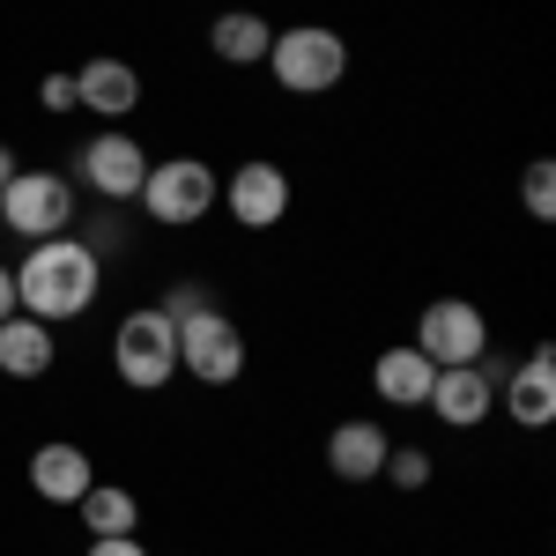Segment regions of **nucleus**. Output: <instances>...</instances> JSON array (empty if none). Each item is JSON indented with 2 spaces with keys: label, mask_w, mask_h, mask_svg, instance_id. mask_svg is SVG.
Instances as JSON below:
<instances>
[{
  "label": "nucleus",
  "mask_w": 556,
  "mask_h": 556,
  "mask_svg": "<svg viewBox=\"0 0 556 556\" xmlns=\"http://www.w3.org/2000/svg\"><path fill=\"white\" fill-rule=\"evenodd\" d=\"M97 304V253L75 245L67 230L60 238H38L30 260L15 267V312H30L45 327H60V319H75Z\"/></svg>",
  "instance_id": "obj_1"
},
{
  "label": "nucleus",
  "mask_w": 556,
  "mask_h": 556,
  "mask_svg": "<svg viewBox=\"0 0 556 556\" xmlns=\"http://www.w3.org/2000/svg\"><path fill=\"white\" fill-rule=\"evenodd\" d=\"M267 67H275V83H282V89L319 97V89H334L349 75V45L334 38V30H319V23H298V30H275Z\"/></svg>",
  "instance_id": "obj_2"
},
{
  "label": "nucleus",
  "mask_w": 556,
  "mask_h": 556,
  "mask_svg": "<svg viewBox=\"0 0 556 556\" xmlns=\"http://www.w3.org/2000/svg\"><path fill=\"white\" fill-rule=\"evenodd\" d=\"M112 364L134 393H164V379L178 371V319H164L156 304L149 312H127L119 319V342H112Z\"/></svg>",
  "instance_id": "obj_3"
},
{
  "label": "nucleus",
  "mask_w": 556,
  "mask_h": 556,
  "mask_svg": "<svg viewBox=\"0 0 556 556\" xmlns=\"http://www.w3.org/2000/svg\"><path fill=\"white\" fill-rule=\"evenodd\" d=\"M149 223H164V230H186V223H201L215 208V172L201 156H172V164H149L141 178V193H134Z\"/></svg>",
  "instance_id": "obj_4"
},
{
  "label": "nucleus",
  "mask_w": 556,
  "mask_h": 556,
  "mask_svg": "<svg viewBox=\"0 0 556 556\" xmlns=\"http://www.w3.org/2000/svg\"><path fill=\"white\" fill-rule=\"evenodd\" d=\"M67 215H75V186L60 172H15L0 186V230H15V238H60L67 230Z\"/></svg>",
  "instance_id": "obj_5"
},
{
  "label": "nucleus",
  "mask_w": 556,
  "mask_h": 556,
  "mask_svg": "<svg viewBox=\"0 0 556 556\" xmlns=\"http://www.w3.org/2000/svg\"><path fill=\"white\" fill-rule=\"evenodd\" d=\"M178 364L201 386H230L245 371V334H238V319H223L215 304L186 312V319H178Z\"/></svg>",
  "instance_id": "obj_6"
},
{
  "label": "nucleus",
  "mask_w": 556,
  "mask_h": 556,
  "mask_svg": "<svg viewBox=\"0 0 556 556\" xmlns=\"http://www.w3.org/2000/svg\"><path fill=\"white\" fill-rule=\"evenodd\" d=\"M416 349H424L438 371H445V364H475V356L490 349V327H482V312H475L468 298H438L424 312V327H416Z\"/></svg>",
  "instance_id": "obj_7"
},
{
  "label": "nucleus",
  "mask_w": 556,
  "mask_h": 556,
  "mask_svg": "<svg viewBox=\"0 0 556 556\" xmlns=\"http://www.w3.org/2000/svg\"><path fill=\"white\" fill-rule=\"evenodd\" d=\"M83 178L104 193V201H134L141 178H149V156H141L134 134H97V141L83 149Z\"/></svg>",
  "instance_id": "obj_8"
},
{
  "label": "nucleus",
  "mask_w": 556,
  "mask_h": 556,
  "mask_svg": "<svg viewBox=\"0 0 556 556\" xmlns=\"http://www.w3.org/2000/svg\"><path fill=\"white\" fill-rule=\"evenodd\" d=\"M223 201H230V215L245 230H275L290 215V178H282V164H238V178L223 186Z\"/></svg>",
  "instance_id": "obj_9"
},
{
  "label": "nucleus",
  "mask_w": 556,
  "mask_h": 556,
  "mask_svg": "<svg viewBox=\"0 0 556 556\" xmlns=\"http://www.w3.org/2000/svg\"><path fill=\"white\" fill-rule=\"evenodd\" d=\"M438 424H453V430H475L490 408H497V386L482 379L475 364H445L438 379H430V401H424Z\"/></svg>",
  "instance_id": "obj_10"
},
{
  "label": "nucleus",
  "mask_w": 556,
  "mask_h": 556,
  "mask_svg": "<svg viewBox=\"0 0 556 556\" xmlns=\"http://www.w3.org/2000/svg\"><path fill=\"white\" fill-rule=\"evenodd\" d=\"M497 401L513 408L519 424H534V430L549 424V416H556V349H549V342H534V356H527L519 371H505Z\"/></svg>",
  "instance_id": "obj_11"
},
{
  "label": "nucleus",
  "mask_w": 556,
  "mask_h": 556,
  "mask_svg": "<svg viewBox=\"0 0 556 556\" xmlns=\"http://www.w3.org/2000/svg\"><path fill=\"white\" fill-rule=\"evenodd\" d=\"M75 104L97 112V119H127L141 104V75L127 60H89V67H75Z\"/></svg>",
  "instance_id": "obj_12"
},
{
  "label": "nucleus",
  "mask_w": 556,
  "mask_h": 556,
  "mask_svg": "<svg viewBox=\"0 0 556 556\" xmlns=\"http://www.w3.org/2000/svg\"><path fill=\"white\" fill-rule=\"evenodd\" d=\"M89 482H97V468H89L83 445L52 438V445H38V453H30V490H38L45 505H75Z\"/></svg>",
  "instance_id": "obj_13"
},
{
  "label": "nucleus",
  "mask_w": 556,
  "mask_h": 556,
  "mask_svg": "<svg viewBox=\"0 0 556 556\" xmlns=\"http://www.w3.org/2000/svg\"><path fill=\"white\" fill-rule=\"evenodd\" d=\"M430 379H438V364H430L416 342L386 349L379 364H371V386H379V401H393V408H424V401H430Z\"/></svg>",
  "instance_id": "obj_14"
},
{
  "label": "nucleus",
  "mask_w": 556,
  "mask_h": 556,
  "mask_svg": "<svg viewBox=\"0 0 556 556\" xmlns=\"http://www.w3.org/2000/svg\"><path fill=\"white\" fill-rule=\"evenodd\" d=\"M327 468L342 475V482H371L386 468V430L371 416H356V424H334L327 430Z\"/></svg>",
  "instance_id": "obj_15"
},
{
  "label": "nucleus",
  "mask_w": 556,
  "mask_h": 556,
  "mask_svg": "<svg viewBox=\"0 0 556 556\" xmlns=\"http://www.w3.org/2000/svg\"><path fill=\"white\" fill-rule=\"evenodd\" d=\"M0 371L8 379H45L52 371V327L30 312H8L0 319Z\"/></svg>",
  "instance_id": "obj_16"
},
{
  "label": "nucleus",
  "mask_w": 556,
  "mask_h": 556,
  "mask_svg": "<svg viewBox=\"0 0 556 556\" xmlns=\"http://www.w3.org/2000/svg\"><path fill=\"white\" fill-rule=\"evenodd\" d=\"M208 45H215V60H230V67H260L267 45H275V30L260 23L253 8H230V15H215V23H208Z\"/></svg>",
  "instance_id": "obj_17"
},
{
  "label": "nucleus",
  "mask_w": 556,
  "mask_h": 556,
  "mask_svg": "<svg viewBox=\"0 0 556 556\" xmlns=\"http://www.w3.org/2000/svg\"><path fill=\"white\" fill-rule=\"evenodd\" d=\"M75 513H83L89 542H97V534H134L141 505H134V490H119V482H89L83 497H75Z\"/></svg>",
  "instance_id": "obj_18"
},
{
  "label": "nucleus",
  "mask_w": 556,
  "mask_h": 556,
  "mask_svg": "<svg viewBox=\"0 0 556 556\" xmlns=\"http://www.w3.org/2000/svg\"><path fill=\"white\" fill-rule=\"evenodd\" d=\"M379 475H393L401 490H424V482H430V453H424V445H386V468Z\"/></svg>",
  "instance_id": "obj_19"
},
{
  "label": "nucleus",
  "mask_w": 556,
  "mask_h": 556,
  "mask_svg": "<svg viewBox=\"0 0 556 556\" xmlns=\"http://www.w3.org/2000/svg\"><path fill=\"white\" fill-rule=\"evenodd\" d=\"M527 215H534V223H549V215H556V164H549V156L527 164Z\"/></svg>",
  "instance_id": "obj_20"
},
{
  "label": "nucleus",
  "mask_w": 556,
  "mask_h": 556,
  "mask_svg": "<svg viewBox=\"0 0 556 556\" xmlns=\"http://www.w3.org/2000/svg\"><path fill=\"white\" fill-rule=\"evenodd\" d=\"M201 304H208V290H201V282H178V290L156 304V312H164V319H186V312H201Z\"/></svg>",
  "instance_id": "obj_21"
},
{
  "label": "nucleus",
  "mask_w": 556,
  "mask_h": 556,
  "mask_svg": "<svg viewBox=\"0 0 556 556\" xmlns=\"http://www.w3.org/2000/svg\"><path fill=\"white\" fill-rule=\"evenodd\" d=\"M45 112H75V75H45Z\"/></svg>",
  "instance_id": "obj_22"
},
{
  "label": "nucleus",
  "mask_w": 556,
  "mask_h": 556,
  "mask_svg": "<svg viewBox=\"0 0 556 556\" xmlns=\"http://www.w3.org/2000/svg\"><path fill=\"white\" fill-rule=\"evenodd\" d=\"M89 556H149V549H141L134 534H97V542H89Z\"/></svg>",
  "instance_id": "obj_23"
},
{
  "label": "nucleus",
  "mask_w": 556,
  "mask_h": 556,
  "mask_svg": "<svg viewBox=\"0 0 556 556\" xmlns=\"http://www.w3.org/2000/svg\"><path fill=\"white\" fill-rule=\"evenodd\" d=\"M15 312V267H0V319Z\"/></svg>",
  "instance_id": "obj_24"
},
{
  "label": "nucleus",
  "mask_w": 556,
  "mask_h": 556,
  "mask_svg": "<svg viewBox=\"0 0 556 556\" xmlns=\"http://www.w3.org/2000/svg\"><path fill=\"white\" fill-rule=\"evenodd\" d=\"M8 178H15V156H8V149H0V186H8Z\"/></svg>",
  "instance_id": "obj_25"
}]
</instances>
